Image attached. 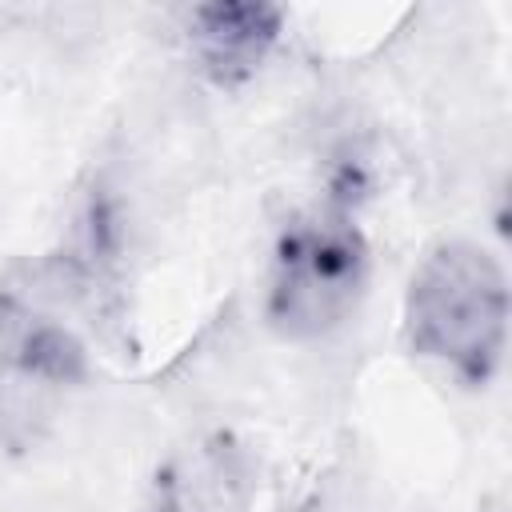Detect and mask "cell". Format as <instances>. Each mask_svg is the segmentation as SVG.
Segmentation results:
<instances>
[{"mask_svg":"<svg viewBox=\"0 0 512 512\" xmlns=\"http://www.w3.org/2000/svg\"><path fill=\"white\" fill-rule=\"evenodd\" d=\"M284 12L260 0H212L188 12V48L204 76L232 88L252 80L280 40Z\"/></svg>","mask_w":512,"mask_h":512,"instance_id":"5b68a950","label":"cell"},{"mask_svg":"<svg viewBox=\"0 0 512 512\" xmlns=\"http://www.w3.org/2000/svg\"><path fill=\"white\" fill-rule=\"evenodd\" d=\"M404 340L464 384H484L508 340V276L476 240L436 244L404 296Z\"/></svg>","mask_w":512,"mask_h":512,"instance_id":"6da1fadb","label":"cell"},{"mask_svg":"<svg viewBox=\"0 0 512 512\" xmlns=\"http://www.w3.org/2000/svg\"><path fill=\"white\" fill-rule=\"evenodd\" d=\"M80 380L84 348L64 324L28 312L8 316L0 324V440L32 444Z\"/></svg>","mask_w":512,"mask_h":512,"instance_id":"3957f363","label":"cell"},{"mask_svg":"<svg viewBox=\"0 0 512 512\" xmlns=\"http://www.w3.org/2000/svg\"><path fill=\"white\" fill-rule=\"evenodd\" d=\"M252 492V452L236 436L212 432L164 464L148 512H244Z\"/></svg>","mask_w":512,"mask_h":512,"instance_id":"277c9868","label":"cell"},{"mask_svg":"<svg viewBox=\"0 0 512 512\" xmlns=\"http://www.w3.org/2000/svg\"><path fill=\"white\" fill-rule=\"evenodd\" d=\"M368 288V240L344 204L292 216L272 248L268 324L288 340H320L352 320Z\"/></svg>","mask_w":512,"mask_h":512,"instance_id":"7a4b0ae2","label":"cell"}]
</instances>
